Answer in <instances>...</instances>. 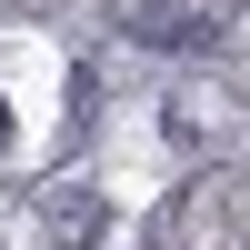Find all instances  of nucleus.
Wrapping results in <instances>:
<instances>
[{
	"label": "nucleus",
	"mask_w": 250,
	"mask_h": 250,
	"mask_svg": "<svg viewBox=\"0 0 250 250\" xmlns=\"http://www.w3.org/2000/svg\"><path fill=\"white\" fill-rule=\"evenodd\" d=\"M40 220H50V230H60V240L80 250V240L100 230V200H90V190H50V200H40Z\"/></svg>",
	"instance_id": "obj_1"
},
{
	"label": "nucleus",
	"mask_w": 250,
	"mask_h": 250,
	"mask_svg": "<svg viewBox=\"0 0 250 250\" xmlns=\"http://www.w3.org/2000/svg\"><path fill=\"white\" fill-rule=\"evenodd\" d=\"M140 40H150V50H190V40H210V20H190V10H140Z\"/></svg>",
	"instance_id": "obj_2"
},
{
	"label": "nucleus",
	"mask_w": 250,
	"mask_h": 250,
	"mask_svg": "<svg viewBox=\"0 0 250 250\" xmlns=\"http://www.w3.org/2000/svg\"><path fill=\"white\" fill-rule=\"evenodd\" d=\"M0 140H10V110H0Z\"/></svg>",
	"instance_id": "obj_3"
}]
</instances>
